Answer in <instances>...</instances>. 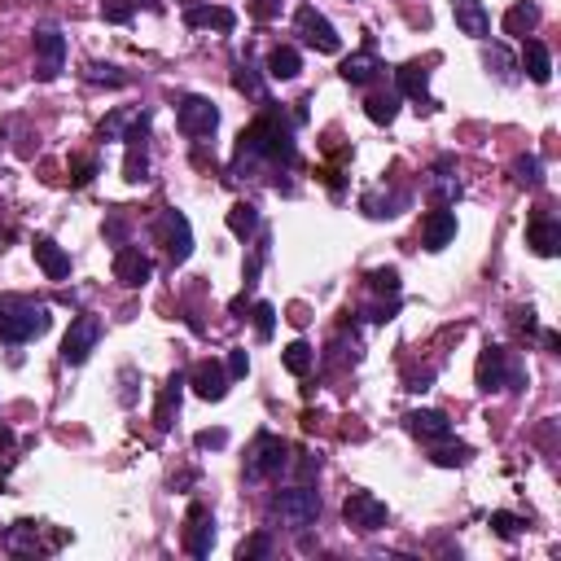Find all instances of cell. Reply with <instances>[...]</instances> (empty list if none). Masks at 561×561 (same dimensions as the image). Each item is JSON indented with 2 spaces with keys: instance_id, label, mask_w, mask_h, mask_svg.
I'll return each mask as SVG.
<instances>
[{
  "instance_id": "cell-31",
  "label": "cell",
  "mask_w": 561,
  "mask_h": 561,
  "mask_svg": "<svg viewBox=\"0 0 561 561\" xmlns=\"http://www.w3.org/2000/svg\"><path fill=\"white\" fill-rule=\"evenodd\" d=\"M483 62H487V70H496L505 84H517V57H513L505 45H487V49H483Z\"/></svg>"
},
{
  "instance_id": "cell-46",
  "label": "cell",
  "mask_w": 561,
  "mask_h": 561,
  "mask_svg": "<svg viewBox=\"0 0 561 561\" xmlns=\"http://www.w3.org/2000/svg\"><path fill=\"white\" fill-rule=\"evenodd\" d=\"M123 233H128V219H123V210H110V219H105V237L123 246Z\"/></svg>"
},
{
  "instance_id": "cell-48",
  "label": "cell",
  "mask_w": 561,
  "mask_h": 561,
  "mask_svg": "<svg viewBox=\"0 0 561 561\" xmlns=\"http://www.w3.org/2000/svg\"><path fill=\"white\" fill-rule=\"evenodd\" d=\"M251 373V356L237 347V351H228V377H246Z\"/></svg>"
},
{
  "instance_id": "cell-30",
  "label": "cell",
  "mask_w": 561,
  "mask_h": 561,
  "mask_svg": "<svg viewBox=\"0 0 561 561\" xmlns=\"http://www.w3.org/2000/svg\"><path fill=\"white\" fill-rule=\"evenodd\" d=\"M228 233H233V237H242V242H246V237H255V233H259V206L255 202H237V206H233V210H228Z\"/></svg>"
},
{
  "instance_id": "cell-42",
  "label": "cell",
  "mask_w": 561,
  "mask_h": 561,
  "mask_svg": "<svg viewBox=\"0 0 561 561\" xmlns=\"http://www.w3.org/2000/svg\"><path fill=\"white\" fill-rule=\"evenodd\" d=\"M237 557H242V561L272 557V535H251V540H242V549H237Z\"/></svg>"
},
{
  "instance_id": "cell-36",
  "label": "cell",
  "mask_w": 561,
  "mask_h": 561,
  "mask_svg": "<svg viewBox=\"0 0 561 561\" xmlns=\"http://www.w3.org/2000/svg\"><path fill=\"white\" fill-rule=\"evenodd\" d=\"M513 180H517L522 189H540V185H544V167H540V158H535V153L517 158V162H513Z\"/></svg>"
},
{
  "instance_id": "cell-10",
  "label": "cell",
  "mask_w": 561,
  "mask_h": 561,
  "mask_svg": "<svg viewBox=\"0 0 561 561\" xmlns=\"http://www.w3.org/2000/svg\"><path fill=\"white\" fill-rule=\"evenodd\" d=\"M123 141H128V162H123V176H128L132 185L150 180V153H145V141H150V114H136V119H132V128L123 132Z\"/></svg>"
},
{
  "instance_id": "cell-21",
  "label": "cell",
  "mask_w": 561,
  "mask_h": 561,
  "mask_svg": "<svg viewBox=\"0 0 561 561\" xmlns=\"http://www.w3.org/2000/svg\"><path fill=\"white\" fill-rule=\"evenodd\" d=\"M452 18H457L460 31L474 36V40H487V31H491V18H487L483 0H452Z\"/></svg>"
},
{
  "instance_id": "cell-47",
  "label": "cell",
  "mask_w": 561,
  "mask_h": 561,
  "mask_svg": "<svg viewBox=\"0 0 561 561\" xmlns=\"http://www.w3.org/2000/svg\"><path fill=\"white\" fill-rule=\"evenodd\" d=\"M202 452H210V448H224L228 443V430H198V439H194Z\"/></svg>"
},
{
  "instance_id": "cell-1",
  "label": "cell",
  "mask_w": 561,
  "mask_h": 561,
  "mask_svg": "<svg viewBox=\"0 0 561 561\" xmlns=\"http://www.w3.org/2000/svg\"><path fill=\"white\" fill-rule=\"evenodd\" d=\"M259 167H294V132H290L281 110L259 114L255 123L237 136L233 176H251Z\"/></svg>"
},
{
  "instance_id": "cell-7",
  "label": "cell",
  "mask_w": 561,
  "mask_h": 561,
  "mask_svg": "<svg viewBox=\"0 0 561 561\" xmlns=\"http://www.w3.org/2000/svg\"><path fill=\"white\" fill-rule=\"evenodd\" d=\"M176 123H180V132L185 136H210L215 128H219V110L210 97H198V93H189V97H180L176 102Z\"/></svg>"
},
{
  "instance_id": "cell-53",
  "label": "cell",
  "mask_w": 561,
  "mask_h": 561,
  "mask_svg": "<svg viewBox=\"0 0 561 561\" xmlns=\"http://www.w3.org/2000/svg\"><path fill=\"white\" fill-rule=\"evenodd\" d=\"M132 9H150V13H162V0H128Z\"/></svg>"
},
{
  "instance_id": "cell-27",
  "label": "cell",
  "mask_w": 561,
  "mask_h": 561,
  "mask_svg": "<svg viewBox=\"0 0 561 561\" xmlns=\"http://www.w3.org/2000/svg\"><path fill=\"white\" fill-rule=\"evenodd\" d=\"M430 194L443 206L460 198V180L452 176V158H439V162H434V171H430Z\"/></svg>"
},
{
  "instance_id": "cell-13",
  "label": "cell",
  "mask_w": 561,
  "mask_h": 561,
  "mask_svg": "<svg viewBox=\"0 0 561 561\" xmlns=\"http://www.w3.org/2000/svg\"><path fill=\"white\" fill-rule=\"evenodd\" d=\"M150 276H153V259L145 255L141 246H119V255H114V281H119V285L141 290Z\"/></svg>"
},
{
  "instance_id": "cell-22",
  "label": "cell",
  "mask_w": 561,
  "mask_h": 561,
  "mask_svg": "<svg viewBox=\"0 0 561 561\" xmlns=\"http://www.w3.org/2000/svg\"><path fill=\"white\" fill-rule=\"evenodd\" d=\"M517 70H526L531 84H549V79H553V53H549V45H544V40H526Z\"/></svg>"
},
{
  "instance_id": "cell-17",
  "label": "cell",
  "mask_w": 561,
  "mask_h": 561,
  "mask_svg": "<svg viewBox=\"0 0 561 561\" xmlns=\"http://www.w3.org/2000/svg\"><path fill=\"white\" fill-rule=\"evenodd\" d=\"M185 549L194 557H210L215 549V517L202 509V505H189V531H185Z\"/></svg>"
},
{
  "instance_id": "cell-55",
  "label": "cell",
  "mask_w": 561,
  "mask_h": 561,
  "mask_svg": "<svg viewBox=\"0 0 561 561\" xmlns=\"http://www.w3.org/2000/svg\"><path fill=\"white\" fill-rule=\"evenodd\" d=\"M9 439H13V434H9V430H4V425H0V443H9Z\"/></svg>"
},
{
  "instance_id": "cell-14",
  "label": "cell",
  "mask_w": 561,
  "mask_h": 561,
  "mask_svg": "<svg viewBox=\"0 0 561 561\" xmlns=\"http://www.w3.org/2000/svg\"><path fill=\"white\" fill-rule=\"evenodd\" d=\"M189 382H194L198 400H206V404H219L228 395V373H224L219 359H198L194 373H189Z\"/></svg>"
},
{
  "instance_id": "cell-54",
  "label": "cell",
  "mask_w": 561,
  "mask_h": 561,
  "mask_svg": "<svg viewBox=\"0 0 561 561\" xmlns=\"http://www.w3.org/2000/svg\"><path fill=\"white\" fill-rule=\"evenodd\" d=\"M544 347H549V351H557V347H561V338L553 334V329H544Z\"/></svg>"
},
{
  "instance_id": "cell-12",
  "label": "cell",
  "mask_w": 561,
  "mask_h": 561,
  "mask_svg": "<svg viewBox=\"0 0 561 561\" xmlns=\"http://www.w3.org/2000/svg\"><path fill=\"white\" fill-rule=\"evenodd\" d=\"M36 75L45 79V84H53L57 75H62V66H66V36L62 31H53V27H40L36 31Z\"/></svg>"
},
{
  "instance_id": "cell-8",
  "label": "cell",
  "mask_w": 561,
  "mask_h": 561,
  "mask_svg": "<svg viewBox=\"0 0 561 561\" xmlns=\"http://www.w3.org/2000/svg\"><path fill=\"white\" fill-rule=\"evenodd\" d=\"M97 342H102V320L97 316H79V320H70V329L62 338V359L79 368L84 359L97 351Z\"/></svg>"
},
{
  "instance_id": "cell-2",
  "label": "cell",
  "mask_w": 561,
  "mask_h": 561,
  "mask_svg": "<svg viewBox=\"0 0 561 561\" xmlns=\"http://www.w3.org/2000/svg\"><path fill=\"white\" fill-rule=\"evenodd\" d=\"M53 325L49 303H36V299H22V294H0V338L22 347V342H36L45 338Z\"/></svg>"
},
{
  "instance_id": "cell-41",
  "label": "cell",
  "mask_w": 561,
  "mask_h": 561,
  "mask_svg": "<svg viewBox=\"0 0 561 561\" xmlns=\"http://www.w3.org/2000/svg\"><path fill=\"white\" fill-rule=\"evenodd\" d=\"M522 526H526V522H522L517 513H491V531H496L500 540H517Z\"/></svg>"
},
{
  "instance_id": "cell-51",
  "label": "cell",
  "mask_w": 561,
  "mask_h": 561,
  "mask_svg": "<svg viewBox=\"0 0 561 561\" xmlns=\"http://www.w3.org/2000/svg\"><path fill=\"white\" fill-rule=\"evenodd\" d=\"M294 469H299V478L307 483V478H316V474H320V457H307V452H303V460H299Z\"/></svg>"
},
{
  "instance_id": "cell-45",
  "label": "cell",
  "mask_w": 561,
  "mask_h": 561,
  "mask_svg": "<svg viewBox=\"0 0 561 561\" xmlns=\"http://www.w3.org/2000/svg\"><path fill=\"white\" fill-rule=\"evenodd\" d=\"M93 176H97V158H75V189H84V185H93Z\"/></svg>"
},
{
  "instance_id": "cell-33",
  "label": "cell",
  "mask_w": 561,
  "mask_h": 561,
  "mask_svg": "<svg viewBox=\"0 0 561 561\" xmlns=\"http://www.w3.org/2000/svg\"><path fill=\"white\" fill-rule=\"evenodd\" d=\"M364 114H368L377 128L395 123V114H400V93H377V97H368V102H364Z\"/></svg>"
},
{
  "instance_id": "cell-40",
  "label": "cell",
  "mask_w": 561,
  "mask_h": 561,
  "mask_svg": "<svg viewBox=\"0 0 561 561\" xmlns=\"http://www.w3.org/2000/svg\"><path fill=\"white\" fill-rule=\"evenodd\" d=\"M255 334H259V342H268L276 334V307L272 303H255Z\"/></svg>"
},
{
  "instance_id": "cell-25",
  "label": "cell",
  "mask_w": 561,
  "mask_h": 561,
  "mask_svg": "<svg viewBox=\"0 0 561 561\" xmlns=\"http://www.w3.org/2000/svg\"><path fill=\"white\" fill-rule=\"evenodd\" d=\"M540 27V4L535 0H517L509 13H505V36H517V40H526L531 31Z\"/></svg>"
},
{
  "instance_id": "cell-19",
  "label": "cell",
  "mask_w": 561,
  "mask_h": 561,
  "mask_svg": "<svg viewBox=\"0 0 561 561\" xmlns=\"http://www.w3.org/2000/svg\"><path fill=\"white\" fill-rule=\"evenodd\" d=\"M408 430L417 434V439H425V443H443V439H452V421H448L439 408L408 412Z\"/></svg>"
},
{
  "instance_id": "cell-49",
  "label": "cell",
  "mask_w": 561,
  "mask_h": 561,
  "mask_svg": "<svg viewBox=\"0 0 561 561\" xmlns=\"http://www.w3.org/2000/svg\"><path fill=\"white\" fill-rule=\"evenodd\" d=\"M251 13L268 22V18H276V13H281V0H251Z\"/></svg>"
},
{
  "instance_id": "cell-29",
  "label": "cell",
  "mask_w": 561,
  "mask_h": 561,
  "mask_svg": "<svg viewBox=\"0 0 561 561\" xmlns=\"http://www.w3.org/2000/svg\"><path fill=\"white\" fill-rule=\"evenodd\" d=\"M233 88L242 93V97H251V102H263V75H259V66L246 57V62H237V70H233Z\"/></svg>"
},
{
  "instance_id": "cell-20",
  "label": "cell",
  "mask_w": 561,
  "mask_h": 561,
  "mask_svg": "<svg viewBox=\"0 0 561 561\" xmlns=\"http://www.w3.org/2000/svg\"><path fill=\"white\" fill-rule=\"evenodd\" d=\"M185 22H189V27H215V31L228 36V31L237 27V13L224 9V4H198V0H194V4H185Z\"/></svg>"
},
{
  "instance_id": "cell-9",
  "label": "cell",
  "mask_w": 561,
  "mask_h": 561,
  "mask_svg": "<svg viewBox=\"0 0 561 561\" xmlns=\"http://www.w3.org/2000/svg\"><path fill=\"white\" fill-rule=\"evenodd\" d=\"M294 27H299V36H303L311 49H320V53H338V49H342V36L334 31V22H329L316 4H299Z\"/></svg>"
},
{
  "instance_id": "cell-52",
  "label": "cell",
  "mask_w": 561,
  "mask_h": 561,
  "mask_svg": "<svg viewBox=\"0 0 561 561\" xmlns=\"http://www.w3.org/2000/svg\"><path fill=\"white\" fill-rule=\"evenodd\" d=\"M430 382H434V373L425 368L421 377H408V391H430Z\"/></svg>"
},
{
  "instance_id": "cell-16",
  "label": "cell",
  "mask_w": 561,
  "mask_h": 561,
  "mask_svg": "<svg viewBox=\"0 0 561 561\" xmlns=\"http://www.w3.org/2000/svg\"><path fill=\"white\" fill-rule=\"evenodd\" d=\"M526 246L535 251L540 259H553L561 251V219L553 215H531V224H526Z\"/></svg>"
},
{
  "instance_id": "cell-34",
  "label": "cell",
  "mask_w": 561,
  "mask_h": 561,
  "mask_svg": "<svg viewBox=\"0 0 561 561\" xmlns=\"http://www.w3.org/2000/svg\"><path fill=\"white\" fill-rule=\"evenodd\" d=\"M400 206H408V194H368L364 198V215L391 219V215H400Z\"/></svg>"
},
{
  "instance_id": "cell-50",
  "label": "cell",
  "mask_w": 561,
  "mask_h": 561,
  "mask_svg": "<svg viewBox=\"0 0 561 561\" xmlns=\"http://www.w3.org/2000/svg\"><path fill=\"white\" fill-rule=\"evenodd\" d=\"M513 325H517V329H526V334H535V329H540L531 307H517V311H513Z\"/></svg>"
},
{
  "instance_id": "cell-11",
  "label": "cell",
  "mask_w": 561,
  "mask_h": 561,
  "mask_svg": "<svg viewBox=\"0 0 561 561\" xmlns=\"http://www.w3.org/2000/svg\"><path fill=\"white\" fill-rule=\"evenodd\" d=\"M158 233H162L167 259H171L176 268H180V263H189V255H194V228H189V219H185L180 210H162Z\"/></svg>"
},
{
  "instance_id": "cell-35",
  "label": "cell",
  "mask_w": 561,
  "mask_h": 561,
  "mask_svg": "<svg viewBox=\"0 0 561 561\" xmlns=\"http://www.w3.org/2000/svg\"><path fill=\"white\" fill-rule=\"evenodd\" d=\"M281 364H285L294 377H307V373L316 368V351H311L307 342H290V347L281 351Z\"/></svg>"
},
{
  "instance_id": "cell-32",
  "label": "cell",
  "mask_w": 561,
  "mask_h": 561,
  "mask_svg": "<svg viewBox=\"0 0 561 561\" xmlns=\"http://www.w3.org/2000/svg\"><path fill=\"white\" fill-rule=\"evenodd\" d=\"M4 544L13 553H36L40 549V522H13L9 535H4Z\"/></svg>"
},
{
  "instance_id": "cell-26",
  "label": "cell",
  "mask_w": 561,
  "mask_h": 561,
  "mask_svg": "<svg viewBox=\"0 0 561 561\" xmlns=\"http://www.w3.org/2000/svg\"><path fill=\"white\" fill-rule=\"evenodd\" d=\"M377 70H382V62H377V53H351L347 62H342V79L347 84H356V88H364V84H373L377 79Z\"/></svg>"
},
{
  "instance_id": "cell-24",
  "label": "cell",
  "mask_w": 561,
  "mask_h": 561,
  "mask_svg": "<svg viewBox=\"0 0 561 561\" xmlns=\"http://www.w3.org/2000/svg\"><path fill=\"white\" fill-rule=\"evenodd\" d=\"M36 263L45 268L49 281H66V276H70V255H66L53 237H36Z\"/></svg>"
},
{
  "instance_id": "cell-44",
  "label": "cell",
  "mask_w": 561,
  "mask_h": 561,
  "mask_svg": "<svg viewBox=\"0 0 561 561\" xmlns=\"http://www.w3.org/2000/svg\"><path fill=\"white\" fill-rule=\"evenodd\" d=\"M123 128H128V114L114 110V114L102 123V141H123Z\"/></svg>"
},
{
  "instance_id": "cell-43",
  "label": "cell",
  "mask_w": 561,
  "mask_h": 561,
  "mask_svg": "<svg viewBox=\"0 0 561 561\" xmlns=\"http://www.w3.org/2000/svg\"><path fill=\"white\" fill-rule=\"evenodd\" d=\"M132 4L128 0H102V18L105 22H114V27H123V22H132Z\"/></svg>"
},
{
  "instance_id": "cell-37",
  "label": "cell",
  "mask_w": 561,
  "mask_h": 561,
  "mask_svg": "<svg viewBox=\"0 0 561 561\" xmlns=\"http://www.w3.org/2000/svg\"><path fill=\"white\" fill-rule=\"evenodd\" d=\"M368 290L400 299V272H395V268H373V272H368Z\"/></svg>"
},
{
  "instance_id": "cell-3",
  "label": "cell",
  "mask_w": 561,
  "mask_h": 561,
  "mask_svg": "<svg viewBox=\"0 0 561 561\" xmlns=\"http://www.w3.org/2000/svg\"><path fill=\"white\" fill-rule=\"evenodd\" d=\"M478 391H526V368L505 347H483L478 356Z\"/></svg>"
},
{
  "instance_id": "cell-5",
  "label": "cell",
  "mask_w": 561,
  "mask_h": 561,
  "mask_svg": "<svg viewBox=\"0 0 561 561\" xmlns=\"http://www.w3.org/2000/svg\"><path fill=\"white\" fill-rule=\"evenodd\" d=\"M285 465H290V443H285L281 434H272V430H259L251 452H246V478H251V483H263V478L281 474Z\"/></svg>"
},
{
  "instance_id": "cell-15",
  "label": "cell",
  "mask_w": 561,
  "mask_h": 561,
  "mask_svg": "<svg viewBox=\"0 0 561 561\" xmlns=\"http://www.w3.org/2000/svg\"><path fill=\"white\" fill-rule=\"evenodd\" d=\"M395 93L408 97V102H417V105H425V110H434V97H430V70H425L421 62H404V66L395 70Z\"/></svg>"
},
{
  "instance_id": "cell-39",
  "label": "cell",
  "mask_w": 561,
  "mask_h": 561,
  "mask_svg": "<svg viewBox=\"0 0 561 561\" xmlns=\"http://www.w3.org/2000/svg\"><path fill=\"white\" fill-rule=\"evenodd\" d=\"M430 460H434V465H443V469H452V465H465V460H469V448H465V443H457V448H452V443L443 439V448H434V452H430Z\"/></svg>"
},
{
  "instance_id": "cell-38",
  "label": "cell",
  "mask_w": 561,
  "mask_h": 561,
  "mask_svg": "<svg viewBox=\"0 0 561 561\" xmlns=\"http://www.w3.org/2000/svg\"><path fill=\"white\" fill-rule=\"evenodd\" d=\"M84 79H88V84H110V88H123V84H128V75H123L119 66H102V62H93V66L84 70Z\"/></svg>"
},
{
  "instance_id": "cell-18",
  "label": "cell",
  "mask_w": 561,
  "mask_h": 561,
  "mask_svg": "<svg viewBox=\"0 0 561 561\" xmlns=\"http://www.w3.org/2000/svg\"><path fill=\"white\" fill-rule=\"evenodd\" d=\"M421 242H425V251H443V246H452V242H457V210H448V206L430 210L425 224H421Z\"/></svg>"
},
{
  "instance_id": "cell-6",
  "label": "cell",
  "mask_w": 561,
  "mask_h": 561,
  "mask_svg": "<svg viewBox=\"0 0 561 561\" xmlns=\"http://www.w3.org/2000/svg\"><path fill=\"white\" fill-rule=\"evenodd\" d=\"M342 517H347L351 531L373 535V531H382V526L391 522V509H386V500H377L373 491H351V496L342 500Z\"/></svg>"
},
{
  "instance_id": "cell-4",
  "label": "cell",
  "mask_w": 561,
  "mask_h": 561,
  "mask_svg": "<svg viewBox=\"0 0 561 561\" xmlns=\"http://www.w3.org/2000/svg\"><path fill=\"white\" fill-rule=\"evenodd\" d=\"M268 513H272L285 531H307V526H316V522H320V491H311L307 483L285 487V491H276V496H272Z\"/></svg>"
},
{
  "instance_id": "cell-28",
  "label": "cell",
  "mask_w": 561,
  "mask_h": 561,
  "mask_svg": "<svg viewBox=\"0 0 561 561\" xmlns=\"http://www.w3.org/2000/svg\"><path fill=\"white\" fill-rule=\"evenodd\" d=\"M299 70H303L299 49H290V45L272 49V57H268V75H272V79H299Z\"/></svg>"
},
{
  "instance_id": "cell-23",
  "label": "cell",
  "mask_w": 561,
  "mask_h": 561,
  "mask_svg": "<svg viewBox=\"0 0 561 561\" xmlns=\"http://www.w3.org/2000/svg\"><path fill=\"white\" fill-rule=\"evenodd\" d=\"M180 400H185V373H171V377H167V386H162V395H158V408H153L158 430H171V425H176Z\"/></svg>"
}]
</instances>
